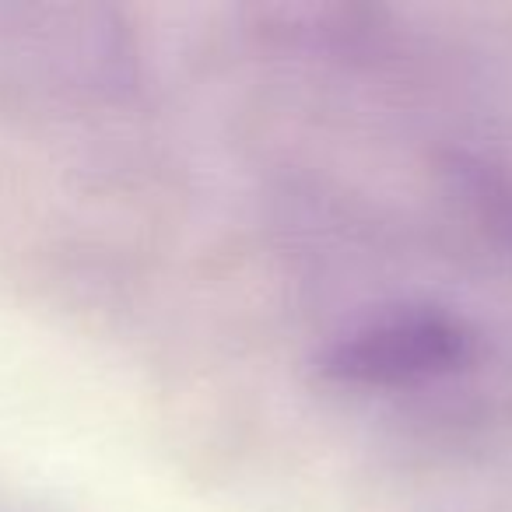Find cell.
Masks as SVG:
<instances>
[{"label":"cell","mask_w":512,"mask_h":512,"mask_svg":"<svg viewBox=\"0 0 512 512\" xmlns=\"http://www.w3.org/2000/svg\"><path fill=\"white\" fill-rule=\"evenodd\" d=\"M477 355V330L442 306H400L344 330L316 355L327 383L393 390L453 376Z\"/></svg>","instance_id":"obj_1"},{"label":"cell","mask_w":512,"mask_h":512,"mask_svg":"<svg viewBox=\"0 0 512 512\" xmlns=\"http://www.w3.org/2000/svg\"><path fill=\"white\" fill-rule=\"evenodd\" d=\"M456 176H463V193H470V197L484 207V214H491V221H498V225L512 232V183L509 179L491 176L484 165H460Z\"/></svg>","instance_id":"obj_2"}]
</instances>
